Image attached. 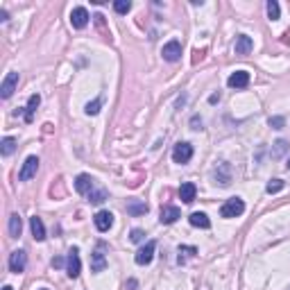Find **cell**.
Returning <instances> with one entry per match:
<instances>
[{
	"label": "cell",
	"mask_w": 290,
	"mask_h": 290,
	"mask_svg": "<svg viewBox=\"0 0 290 290\" xmlns=\"http://www.w3.org/2000/svg\"><path fill=\"white\" fill-rule=\"evenodd\" d=\"M190 122H193V129H202V118H197V116H195Z\"/></svg>",
	"instance_id": "d6a6232c"
},
{
	"label": "cell",
	"mask_w": 290,
	"mask_h": 290,
	"mask_svg": "<svg viewBox=\"0 0 290 290\" xmlns=\"http://www.w3.org/2000/svg\"><path fill=\"white\" fill-rule=\"evenodd\" d=\"M21 231H23L21 215H18V213H12V215H9V236H12V238H18Z\"/></svg>",
	"instance_id": "ffe728a7"
},
{
	"label": "cell",
	"mask_w": 290,
	"mask_h": 290,
	"mask_svg": "<svg viewBox=\"0 0 290 290\" xmlns=\"http://www.w3.org/2000/svg\"><path fill=\"white\" fill-rule=\"evenodd\" d=\"M285 168H288V170H290V157H288V163H285Z\"/></svg>",
	"instance_id": "74e56055"
},
{
	"label": "cell",
	"mask_w": 290,
	"mask_h": 290,
	"mask_svg": "<svg viewBox=\"0 0 290 290\" xmlns=\"http://www.w3.org/2000/svg\"><path fill=\"white\" fill-rule=\"evenodd\" d=\"M127 213H131V215H143V213H148V204L131 202V204H127Z\"/></svg>",
	"instance_id": "d4e9b609"
},
{
	"label": "cell",
	"mask_w": 290,
	"mask_h": 290,
	"mask_svg": "<svg viewBox=\"0 0 290 290\" xmlns=\"http://www.w3.org/2000/svg\"><path fill=\"white\" fill-rule=\"evenodd\" d=\"M195 254H197V247H193V245H181L177 261H179V263H186V258H188V256H195Z\"/></svg>",
	"instance_id": "cb8c5ba5"
},
{
	"label": "cell",
	"mask_w": 290,
	"mask_h": 290,
	"mask_svg": "<svg viewBox=\"0 0 290 290\" xmlns=\"http://www.w3.org/2000/svg\"><path fill=\"white\" fill-rule=\"evenodd\" d=\"M161 57L166 59V61H170V63L179 61V57H181V43L177 39L168 41V43L163 45V50H161Z\"/></svg>",
	"instance_id": "ba28073f"
},
{
	"label": "cell",
	"mask_w": 290,
	"mask_h": 290,
	"mask_svg": "<svg viewBox=\"0 0 290 290\" xmlns=\"http://www.w3.org/2000/svg\"><path fill=\"white\" fill-rule=\"evenodd\" d=\"M89 12H86L84 7H75L70 12V25L75 27V30H84L86 25H89Z\"/></svg>",
	"instance_id": "7c38bea8"
},
{
	"label": "cell",
	"mask_w": 290,
	"mask_h": 290,
	"mask_svg": "<svg viewBox=\"0 0 290 290\" xmlns=\"http://www.w3.org/2000/svg\"><path fill=\"white\" fill-rule=\"evenodd\" d=\"M41 290H48V288H41Z\"/></svg>",
	"instance_id": "f35d334b"
},
{
	"label": "cell",
	"mask_w": 290,
	"mask_h": 290,
	"mask_svg": "<svg viewBox=\"0 0 290 290\" xmlns=\"http://www.w3.org/2000/svg\"><path fill=\"white\" fill-rule=\"evenodd\" d=\"M100 107H102V102H100V100H93V102H89V104H86V109H84V111L89 113V116H95V113L100 111Z\"/></svg>",
	"instance_id": "f546056e"
},
{
	"label": "cell",
	"mask_w": 290,
	"mask_h": 290,
	"mask_svg": "<svg viewBox=\"0 0 290 290\" xmlns=\"http://www.w3.org/2000/svg\"><path fill=\"white\" fill-rule=\"evenodd\" d=\"M14 150H16V138L5 136L3 143H0V154H3V157H9V154H14Z\"/></svg>",
	"instance_id": "7402d4cb"
},
{
	"label": "cell",
	"mask_w": 290,
	"mask_h": 290,
	"mask_svg": "<svg viewBox=\"0 0 290 290\" xmlns=\"http://www.w3.org/2000/svg\"><path fill=\"white\" fill-rule=\"evenodd\" d=\"M283 186H285L283 179H270V181H267V186H265V190L270 195H274V193H279V190H283Z\"/></svg>",
	"instance_id": "484cf974"
},
{
	"label": "cell",
	"mask_w": 290,
	"mask_h": 290,
	"mask_svg": "<svg viewBox=\"0 0 290 290\" xmlns=\"http://www.w3.org/2000/svg\"><path fill=\"white\" fill-rule=\"evenodd\" d=\"M188 222H190L193 227H197V229H208V227H211V220H208V215H206V213H202V211L190 213V215H188Z\"/></svg>",
	"instance_id": "ac0fdd59"
},
{
	"label": "cell",
	"mask_w": 290,
	"mask_h": 290,
	"mask_svg": "<svg viewBox=\"0 0 290 290\" xmlns=\"http://www.w3.org/2000/svg\"><path fill=\"white\" fill-rule=\"evenodd\" d=\"M288 150H290L288 140L281 138V140H276V143H274V148H272V152H270V154H272V159H281L285 152H288Z\"/></svg>",
	"instance_id": "603a6c76"
},
{
	"label": "cell",
	"mask_w": 290,
	"mask_h": 290,
	"mask_svg": "<svg viewBox=\"0 0 290 290\" xmlns=\"http://www.w3.org/2000/svg\"><path fill=\"white\" fill-rule=\"evenodd\" d=\"M93 225H95V229L98 231H109L113 227V213H109V211H98L93 215Z\"/></svg>",
	"instance_id": "8fae6325"
},
{
	"label": "cell",
	"mask_w": 290,
	"mask_h": 290,
	"mask_svg": "<svg viewBox=\"0 0 290 290\" xmlns=\"http://www.w3.org/2000/svg\"><path fill=\"white\" fill-rule=\"evenodd\" d=\"M3 290H14V288H12V285H5V288H3Z\"/></svg>",
	"instance_id": "8d00e7d4"
},
{
	"label": "cell",
	"mask_w": 290,
	"mask_h": 290,
	"mask_svg": "<svg viewBox=\"0 0 290 290\" xmlns=\"http://www.w3.org/2000/svg\"><path fill=\"white\" fill-rule=\"evenodd\" d=\"M82 272V261H80V252H77V247H72L70 252H68V258H66V274L70 276V279H77Z\"/></svg>",
	"instance_id": "277c9868"
},
{
	"label": "cell",
	"mask_w": 290,
	"mask_h": 290,
	"mask_svg": "<svg viewBox=\"0 0 290 290\" xmlns=\"http://www.w3.org/2000/svg\"><path fill=\"white\" fill-rule=\"evenodd\" d=\"M0 21H9V14H7V9H0Z\"/></svg>",
	"instance_id": "836d02e7"
},
{
	"label": "cell",
	"mask_w": 290,
	"mask_h": 290,
	"mask_svg": "<svg viewBox=\"0 0 290 290\" xmlns=\"http://www.w3.org/2000/svg\"><path fill=\"white\" fill-rule=\"evenodd\" d=\"M107 267V245L98 243L95 252L91 254V272H102Z\"/></svg>",
	"instance_id": "3957f363"
},
{
	"label": "cell",
	"mask_w": 290,
	"mask_h": 290,
	"mask_svg": "<svg viewBox=\"0 0 290 290\" xmlns=\"http://www.w3.org/2000/svg\"><path fill=\"white\" fill-rule=\"evenodd\" d=\"M254 48V41L252 36L247 34H238V39H236V54H249Z\"/></svg>",
	"instance_id": "e0dca14e"
},
{
	"label": "cell",
	"mask_w": 290,
	"mask_h": 290,
	"mask_svg": "<svg viewBox=\"0 0 290 290\" xmlns=\"http://www.w3.org/2000/svg\"><path fill=\"white\" fill-rule=\"evenodd\" d=\"M36 172H39V157H27L25 163H23V168L18 170V179L30 181L32 177H36Z\"/></svg>",
	"instance_id": "52a82bcc"
},
{
	"label": "cell",
	"mask_w": 290,
	"mask_h": 290,
	"mask_svg": "<svg viewBox=\"0 0 290 290\" xmlns=\"http://www.w3.org/2000/svg\"><path fill=\"white\" fill-rule=\"evenodd\" d=\"M52 265H54V267H59V265H63V258H52Z\"/></svg>",
	"instance_id": "d590c367"
},
{
	"label": "cell",
	"mask_w": 290,
	"mask_h": 290,
	"mask_svg": "<svg viewBox=\"0 0 290 290\" xmlns=\"http://www.w3.org/2000/svg\"><path fill=\"white\" fill-rule=\"evenodd\" d=\"M213 177H215V181L220 186H229L231 184V166L229 163H218V168L213 170Z\"/></svg>",
	"instance_id": "4fadbf2b"
},
{
	"label": "cell",
	"mask_w": 290,
	"mask_h": 290,
	"mask_svg": "<svg viewBox=\"0 0 290 290\" xmlns=\"http://www.w3.org/2000/svg\"><path fill=\"white\" fill-rule=\"evenodd\" d=\"M30 229H32V236H34V240H45V227H43V220H41L39 215H32L30 218Z\"/></svg>",
	"instance_id": "2e32d148"
},
{
	"label": "cell",
	"mask_w": 290,
	"mask_h": 290,
	"mask_svg": "<svg viewBox=\"0 0 290 290\" xmlns=\"http://www.w3.org/2000/svg\"><path fill=\"white\" fill-rule=\"evenodd\" d=\"M181 218V211L177 206H172V204H163L161 211H159V222L161 225H172V222H177Z\"/></svg>",
	"instance_id": "9c48e42d"
},
{
	"label": "cell",
	"mask_w": 290,
	"mask_h": 290,
	"mask_svg": "<svg viewBox=\"0 0 290 290\" xmlns=\"http://www.w3.org/2000/svg\"><path fill=\"white\" fill-rule=\"evenodd\" d=\"M243 213H245V202L240 197H229L220 206L222 218H238V215H243Z\"/></svg>",
	"instance_id": "6da1fadb"
},
{
	"label": "cell",
	"mask_w": 290,
	"mask_h": 290,
	"mask_svg": "<svg viewBox=\"0 0 290 290\" xmlns=\"http://www.w3.org/2000/svg\"><path fill=\"white\" fill-rule=\"evenodd\" d=\"M113 9H116L118 14H127L131 9V3L129 0H116V3H113Z\"/></svg>",
	"instance_id": "f1b7e54d"
},
{
	"label": "cell",
	"mask_w": 290,
	"mask_h": 290,
	"mask_svg": "<svg viewBox=\"0 0 290 290\" xmlns=\"http://www.w3.org/2000/svg\"><path fill=\"white\" fill-rule=\"evenodd\" d=\"M18 72H7V77L3 80V86H0V95H3V100H7V98H12V93L16 91V86H18Z\"/></svg>",
	"instance_id": "30bf717a"
},
{
	"label": "cell",
	"mask_w": 290,
	"mask_h": 290,
	"mask_svg": "<svg viewBox=\"0 0 290 290\" xmlns=\"http://www.w3.org/2000/svg\"><path fill=\"white\" fill-rule=\"evenodd\" d=\"M267 122H270V127H272V129H283V125H285V120H283V118H281V116H272Z\"/></svg>",
	"instance_id": "4dcf8cb0"
},
{
	"label": "cell",
	"mask_w": 290,
	"mask_h": 290,
	"mask_svg": "<svg viewBox=\"0 0 290 290\" xmlns=\"http://www.w3.org/2000/svg\"><path fill=\"white\" fill-rule=\"evenodd\" d=\"M154 252H157V243H154V240H148V243H145L143 247L136 252L134 261L138 263V265H150V263H152V258H154Z\"/></svg>",
	"instance_id": "8992f818"
},
{
	"label": "cell",
	"mask_w": 290,
	"mask_h": 290,
	"mask_svg": "<svg viewBox=\"0 0 290 290\" xmlns=\"http://www.w3.org/2000/svg\"><path fill=\"white\" fill-rule=\"evenodd\" d=\"M41 104V98L39 95H30V100H27V107H25V120L32 122V118H34V111L36 107Z\"/></svg>",
	"instance_id": "44dd1931"
},
{
	"label": "cell",
	"mask_w": 290,
	"mask_h": 290,
	"mask_svg": "<svg viewBox=\"0 0 290 290\" xmlns=\"http://www.w3.org/2000/svg\"><path fill=\"white\" fill-rule=\"evenodd\" d=\"M195 195H197V188H195V184H190V181H186V184L179 186V197L184 204H190L195 199Z\"/></svg>",
	"instance_id": "d6986e66"
},
{
	"label": "cell",
	"mask_w": 290,
	"mask_h": 290,
	"mask_svg": "<svg viewBox=\"0 0 290 290\" xmlns=\"http://www.w3.org/2000/svg\"><path fill=\"white\" fill-rule=\"evenodd\" d=\"M281 14V7L276 0H267V16H270V21H276Z\"/></svg>",
	"instance_id": "4316f807"
},
{
	"label": "cell",
	"mask_w": 290,
	"mask_h": 290,
	"mask_svg": "<svg viewBox=\"0 0 290 290\" xmlns=\"http://www.w3.org/2000/svg\"><path fill=\"white\" fill-rule=\"evenodd\" d=\"M89 197H91L89 199L91 204H102L104 199H107V190H102V188H100V190H91Z\"/></svg>",
	"instance_id": "83f0119b"
},
{
	"label": "cell",
	"mask_w": 290,
	"mask_h": 290,
	"mask_svg": "<svg viewBox=\"0 0 290 290\" xmlns=\"http://www.w3.org/2000/svg\"><path fill=\"white\" fill-rule=\"evenodd\" d=\"M208 102H211V104L220 102V93H213V95H211V98H208Z\"/></svg>",
	"instance_id": "e575fe53"
},
{
	"label": "cell",
	"mask_w": 290,
	"mask_h": 290,
	"mask_svg": "<svg viewBox=\"0 0 290 290\" xmlns=\"http://www.w3.org/2000/svg\"><path fill=\"white\" fill-rule=\"evenodd\" d=\"M129 238H131V243H140V240L145 238V231L143 229H131Z\"/></svg>",
	"instance_id": "1f68e13d"
},
{
	"label": "cell",
	"mask_w": 290,
	"mask_h": 290,
	"mask_svg": "<svg viewBox=\"0 0 290 290\" xmlns=\"http://www.w3.org/2000/svg\"><path fill=\"white\" fill-rule=\"evenodd\" d=\"M227 84L231 86V89H245V86L249 84V72L247 70H236L229 75V80H227Z\"/></svg>",
	"instance_id": "9a60e30c"
},
{
	"label": "cell",
	"mask_w": 290,
	"mask_h": 290,
	"mask_svg": "<svg viewBox=\"0 0 290 290\" xmlns=\"http://www.w3.org/2000/svg\"><path fill=\"white\" fill-rule=\"evenodd\" d=\"M190 159H193V145L186 143V140L177 143L175 150H172V161L179 163V166H184V163H188Z\"/></svg>",
	"instance_id": "7a4b0ae2"
},
{
	"label": "cell",
	"mask_w": 290,
	"mask_h": 290,
	"mask_svg": "<svg viewBox=\"0 0 290 290\" xmlns=\"http://www.w3.org/2000/svg\"><path fill=\"white\" fill-rule=\"evenodd\" d=\"M75 190L80 195H91V190H93V177L91 175H77L75 177Z\"/></svg>",
	"instance_id": "5bb4252c"
},
{
	"label": "cell",
	"mask_w": 290,
	"mask_h": 290,
	"mask_svg": "<svg viewBox=\"0 0 290 290\" xmlns=\"http://www.w3.org/2000/svg\"><path fill=\"white\" fill-rule=\"evenodd\" d=\"M27 267V254L25 249H16V252L9 254V270L14 272V274H21V272H25Z\"/></svg>",
	"instance_id": "5b68a950"
}]
</instances>
